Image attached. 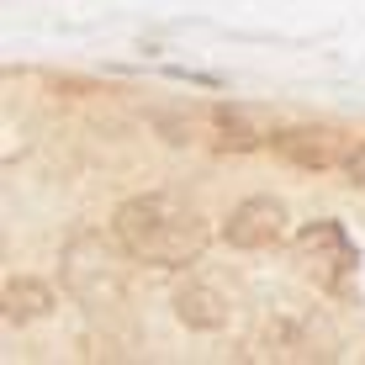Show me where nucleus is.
<instances>
[{"label": "nucleus", "instance_id": "f257e3e1", "mask_svg": "<svg viewBox=\"0 0 365 365\" xmlns=\"http://www.w3.org/2000/svg\"><path fill=\"white\" fill-rule=\"evenodd\" d=\"M111 233H117L122 255L138 259V265H159V270H185L201 259L207 249V217L175 191H143L133 201H122L117 217H111Z\"/></svg>", "mask_w": 365, "mask_h": 365}, {"label": "nucleus", "instance_id": "f03ea898", "mask_svg": "<svg viewBox=\"0 0 365 365\" xmlns=\"http://www.w3.org/2000/svg\"><path fill=\"white\" fill-rule=\"evenodd\" d=\"M297 259L307 265V275L318 286H329V292H344L349 275H355V244L344 238L339 222H307V228L297 233Z\"/></svg>", "mask_w": 365, "mask_h": 365}, {"label": "nucleus", "instance_id": "7ed1b4c3", "mask_svg": "<svg viewBox=\"0 0 365 365\" xmlns=\"http://www.w3.org/2000/svg\"><path fill=\"white\" fill-rule=\"evenodd\" d=\"M222 238L233 249H275L286 238V207L275 196H249L222 217Z\"/></svg>", "mask_w": 365, "mask_h": 365}, {"label": "nucleus", "instance_id": "20e7f679", "mask_svg": "<svg viewBox=\"0 0 365 365\" xmlns=\"http://www.w3.org/2000/svg\"><path fill=\"white\" fill-rule=\"evenodd\" d=\"M175 318H180L185 329H196V334H217V329H228V297H222L217 281L191 275V281L175 292Z\"/></svg>", "mask_w": 365, "mask_h": 365}, {"label": "nucleus", "instance_id": "39448f33", "mask_svg": "<svg viewBox=\"0 0 365 365\" xmlns=\"http://www.w3.org/2000/svg\"><path fill=\"white\" fill-rule=\"evenodd\" d=\"M270 143H275V154L292 159L297 170H334L339 159H344V148H339V138L329 128H281Z\"/></svg>", "mask_w": 365, "mask_h": 365}, {"label": "nucleus", "instance_id": "423d86ee", "mask_svg": "<svg viewBox=\"0 0 365 365\" xmlns=\"http://www.w3.org/2000/svg\"><path fill=\"white\" fill-rule=\"evenodd\" d=\"M207 128H212V143L228 148V154H255V148L270 138L249 111H238V106H212L207 111Z\"/></svg>", "mask_w": 365, "mask_h": 365}, {"label": "nucleus", "instance_id": "0eeeda50", "mask_svg": "<svg viewBox=\"0 0 365 365\" xmlns=\"http://www.w3.org/2000/svg\"><path fill=\"white\" fill-rule=\"evenodd\" d=\"M0 302H6V323H32L53 307V286L37 281V275H16V281H6Z\"/></svg>", "mask_w": 365, "mask_h": 365}, {"label": "nucleus", "instance_id": "6e6552de", "mask_svg": "<svg viewBox=\"0 0 365 365\" xmlns=\"http://www.w3.org/2000/svg\"><path fill=\"white\" fill-rule=\"evenodd\" d=\"M339 170H344V180H349V185H360V191H365V143L344 148V159H339Z\"/></svg>", "mask_w": 365, "mask_h": 365}]
</instances>
